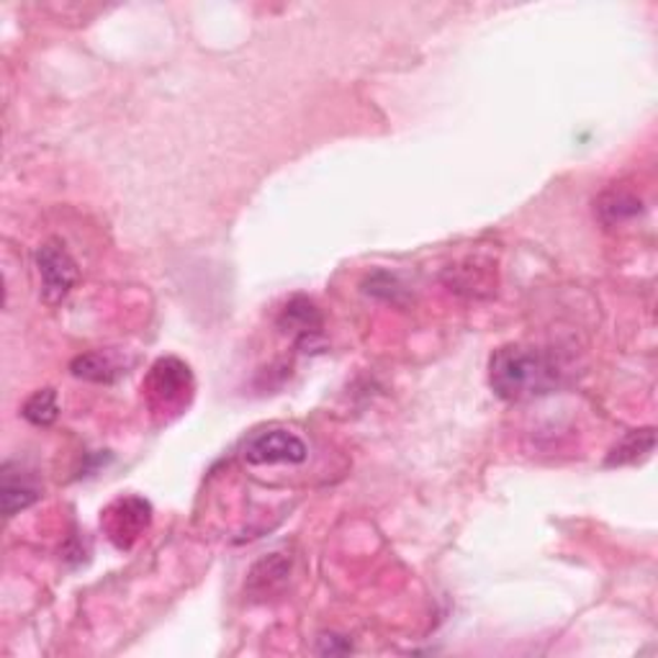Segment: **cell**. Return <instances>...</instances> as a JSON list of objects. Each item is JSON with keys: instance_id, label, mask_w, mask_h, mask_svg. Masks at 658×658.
<instances>
[{"instance_id": "obj_13", "label": "cell", "mask_w": 658, "mask_h": 658, "mask_svg": "<svg viewBox=\"0 0 658 658\" xmlns=\"http://www.w3.org/2000/svg\"><path fill=\"white\" fill-rule=\"evenodd\" d=\"M363 291L368 293V296H376V299H384V301H391V304H399V296L404 293V285L393 273H386V270H376L374 276H368V281L363 283Z\"/></svg>"}, {"instance_id": "obj_1", "label": "cell", "mask_w": 658, "mask_h": 658, "mask_svg": "<svg viewBox=\"0 0 658 658\" xmlns=\"http://www.w3.org/2000/svg\"><path fill=\"white\" fill-rule=\"evenodd\" d=\"M561 381L559 363L530 345H505L489 360L492 391L505 401H528L553 391Z\"/></svg>"}, {"instance_id": "obj_6", "label": "cell", "mask_w": 658, "mask_h": 658, "mask_svg": "<svg viewBox=\"0 0 658 658\" xmlns=\"http://www.w3.org/2000/svg\"><path fill=\"white\" fill-rule=\"evenodd\" d=\"M322 312L306 296H293L278 314V330L285 332L299 347H314L316 339H322Z\"/></svg>"}, {"instance_id": "obj_8", "label": "cell", "mask_w": 658, "mask_h": 658, "mask_svg": "<svg viewBox=\"0 0 658 658\" xmlns=\"http://www.w3.org/2000/svg\"><path fill=\"white\" fill-rule=\"evenodd\" d=\"M289 574L291 561H285L283 553H273L260 563H255L250 579H247V590L258 594V597H270V594L283 590V584L289 582Z\"/></svg>"}, {"instance_id": "obj_4", "label": "cell", "mask_w": 658, "mask_h": 658, "mask_svg": "<svg viewBox=\"0 0 658 658\" xmlns=\"http://www.w3.org/2000/svg\"><path fill=\"white\" fill-rule=\"evenodd\" d=\"M150 520V501H144L142 497H121L106 509L104 517H100V525L108 530V538L119 551H129L134 540H139V536L147 530Z\"/></svg>"}, {"instance_id": "obj_2", "label": "cell", "mask_w": 658, "mask_h": 658, "mask_svg": "<svg viewBox=\"0 0 658 658\" xmlns=\"http://www.w3.org/2000/svg\"><path fill=\"white\" fill-rule=\"evenodd\" d=\"M242 459L250 466H276V463H304L309 447L296 432L270 428L252 432L242 445Z\"/></svg>"}, {"instance_id": "obj_11", "label": "cell", "mask_w": 658, "mask_h": 658, "mask_svg": "<svg viewBox=\"0 0 658 658\" xmlns=\"http://www.w3.org/2000/svg\"><path fill=\"white\" fill-rule=\"evenodd\" d=\"M597 212L600 219L605 222L607 227H615V224L636 219V216L644 212V204H640L638 196H633L628 191H610L600 198Z\"/></svg>"}, {"instance_id": "obj_14", "label": "cell", "mask_w": 658, "mask_h": 658, "mask_svg": "<svg viewBox=\"0 0 658 658\" xmlns=\"http://www.w3.org/2000/svg\"><path fill=\"white\" fill-rule=\"evenodd\" d=\"M350 651H353V644H350V638H345V636L324 633V636L316 638V654H322V656H343Z\"/></svg>"}, {"instance_id": "obj_9", "label": "cell", "mask_w": 658, "mask_h": 658, "mask_svg": "<svg viewBox=\"0 0 658 658\" xmlns=\"http://www.w3.org/2000/svg\"><path fill=\"white\" fill-rule=\"evenodd\" d=\"M656 445V430L654 428H644V430H630L621 443H617L613 451L607 453L605 466L615 468V466H633V463L648 459L654 453Z\"/></svg>"}, {"instance_id": "obj_10", "label": "cell", "mask_w": 658, "mask_h": 658, "mask_svg": "<svg viewBox=\"0 0 658 658\" xmlns=\"http://www.w3.org/2000/svg\"><path fill=\"white\" fill-rule=\"evenodd\" d=\"M69 370H73L75 378H83V381L90 384H114L116 378H121V374H127V370H121L119 363H116L114 355L104 350L77 355V358L69 363Z\"/></svg>"}, {"instance_id": "obj_5", "label": "cell", "mask_w": 658, "mask_h": 658, "mask_svg": "<svg viewBox=\"0 0 658 658\" xmlns=\"http://www.w3.org/2000/svg\"><path fill=\"white\" fill-rule=\"evenodd\" d=\"M147 391L162 409L183 404L185 393L191 391V368L177 358H160L147 378Z\"/></svg>"}, {"instance_id": "obj_3", "label": "cell", "mask_w": 658, "mask_h": 658, "mask_svg": "<svg viewBox=\"0 0 658 658\" xmlns=\"http://www.w3.org/2000/svg\"><path fill=\"white\" fill-rule=\"evenodd\" d=\"M36 273L39 281H42V296L46 304H62L69 296V291L75 289L77 283V262L73 255L65 250V245L60 242H44L39 247L36 255Z\"/></svg>"}, {"instance_id": "obj_12", "label": "cell", "mask_w": 658, "mask_h": 658, "mask_svg": "<svg viewBox=\"0 0 658 658\" xmlns=\"http://www.w3.org/2000/svg\"><path fill=\"white\" fill-rule=\"evenodd\" d=\"M21 417L29 424H34V428H50V424L57 422V417H60L57 391L42 389V391L31 393V397L23 401Z\"/></svg>"}, {"instance_id": "obj_7", "label": "cell", "mask_w": 658, "mask_h": 658, "mask_svg": "<svg viewBox=\"0 0 658 658\" xmlns=\"http://www.w3.org/2000/svg\"><path fill=\"white\" fill-rule=\"evenodd\" d=\"M39 497H42V486H39L36 476L29 468H23L21 463L6 461L3 468H0V505H3V515H19L39 501Z\"/></svg>"}]
</instances>
